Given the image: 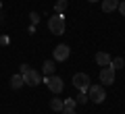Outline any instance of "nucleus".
<instances>
[{
  "label": "nucleus",
  "mask_w": 125,
  "mask_h": 114,
  "mask_svg": "<svg viewBox=\"0 0 125 114\" xmlns=\"http://www.w3.org/2000/svg\"><path fill=\"white\" fill-rule=\"evenodd\" d=\"M69 46H65V44H58L56 48H54V60L56 62H62V60H67L69 58Z\"/></svg>",
  "instance_id": "nucleus-7"
},
{
  "label": "nucleus",
  "mask_w": 125,
  "mask_h": 114,
  "mask_svg": "<svg viewBox=\"0 0 125 114\" xmlns=\"http://www.w3.org/2000/svg\"><path fill=\"white\" fill-rule=\"evenodd\" d=\"M96 62H98L100 66H108L111 64V56H108L106 52H98L96 54Z\"/></svg>",
  "instance_id": "nucleus-9"
},
{
  "label": "nucleus",
  "mask_w": 125,
  "mask_h": 114,
  "mask_svg": "<svg viewBox=\"0 0 125 114\" xmlns=\"http://www.w3.org/2000/svg\"><path fill=\"white\" fill-rule=\"evenodd\" d=\"M2 21H4V15H2V13H0V23H2Z\"/></svg>",
  "instance_id": "nucleus-19"
},
{
  "label": "nucleus",
  "mask_w": 125,
  "mask_h": 114,
  "mask_svg": "<svg viewBox=\"0 0 125 114\" xmlns=\"http://www.w3.org/2000/svg\"><path fill=\"white\" fill-rule=\"evenodd\" d=\"M48 29L52 31L54 35H61L65 31V17L62 15H54V17L48 19Z\"/></svg>",
  "instance_id": "nucleus-1"
},
{
  "label": "nucleus",
  "mask_w": 125,
  "mask_h": 114,
  "mask_svg": "<svg viewBox=\"0 0 125 114\" xmlns=\"http://www.w3.org/2000/svg\"><path fill=\"white\" fill-rule=\"evenodd\" d=\"M0 9H2V2H0Z\"/></svg>",
  "instance_id": "nucleus-21"
},
{
  "label": "nucleus",
  "mask_w": 125,
  "mask_h": 114,
  "mask_svg": "<svg viewBox=\"0 0 125 114\" xmlns=\"http://www.w3.org/2000/svg\"><path fill=\"white\" fill-rule=\"evenodd\" d=\"M46 83H48V89L52 93H61L62 91V79H61V77H56V75L46 77Z\"/></svg>",
  "instance_id": "nucleus-4"
},
{
  "label": "nucleus",
  "mask_w": 125,
  "mask_h": 114,
  "mask_svg": "<svg viewBox=\"0 0 125 114\" xmlns=\"http://www.w3.org/2000/svg\"><path fill=\"white\" fill-rule=\"evenodd\" d=\"M111 66L113 69H123V58H111Z\"/></svg>",
  "instance_id": "nucleus-13"
},
{
  "label": "nucleus",
  "mask_w": 125,
  "mask_h": 114,
  "mask_svg": "<svg viewBox=\"0 0 125 114\" xmlns=\"http://www.w3.org/2000/svg\"><path fill=\"white\" fill-rule=\"evenodd\" d=\"M88 2H98V0H88Z\"/></svg>",
  "instance_id": "nucleus-20"
},
{
  "label": "nucleus",
  "mask_w": 125,
  "mask_h": 114,
  "mask_svg": "<svg viewBox=\"0 0 125 114\" xmlns=\"http://www.w3.org/2000/svg\"><path fill=\"white\" fill-rule=\"evenodd\" d=\"M23 81H25V85H38L40 83V75H38V70H33V69H27L25 73H23Z\"/></svg>",
  "instance_id": "nucleus-6"
},
{
  "label": "nucleus",
  "mask_w": 125,
  "mask_h": 114,
  "mask_svg": "<svg viewBox=\"0 0 125 114\" xmlns=\"http://www.w3.org/2000/svg\"><path fill=\"white\" fill-rule=\"evenodd\" d=\"M21 85H25L23 75H13V77H10V87L13 89H21Z\"/></svg>",
  "instance_id": "nucleus-10"
},
{
  "label": "nucleus",
  "mask_w": 125,
  "mask_h": 114,
  "mask_svg": "<svg viewBox=\"0 0 125 114\" xmlns=\"http://www.w3.org/2000/svg\"><path fill=\"white\" fill-rule=\"evenodd\" d=\"M62 104H65V108H71V110H75V104H77V102L69 97V100H62Z\"/></svg>",
  "instance_id": "nucleus-15"
},
{
  "label": "nucleus",
  "mask_w": 125,
  "mask_h": 114,
  "mask_svg": "<svg viewBox=\"0 0 125 114\" xmlns=\"http://www.w3.org/2000/svg\"><path fill=\"white\" fill-rule=\"evenodd\" d=\"M73 85H75L79 91H88V87H90V77L85 73H75L73 75Z\"/></svg>",
  "instance_id": "nucleus-3"
},
{
  "label": "nucleus",
  "mask_w": 125,
  "mask_h": 114,
  "mask_svg": "<svg viewBox=\"0 0 125 114\" xmlns=\"http://www.w3.org/2000/svg\"><path fill=\"white\" fill-rule=\"evenodd\" d=\"M61 114H75V110H71V108H62Z\"/></svg>",
  "instance_id": "nucleus-17"
},
{
  "label": "nucleus",
  "mask_w": 125,
  "mask_h": 114,
  "mask_svg": "<svg viewBox=\"0 0 125 114\" xmlns=\"http://www.w3.org/2000/svg\"><path fill=\"white\" fill-rule=\"evenodd\" d=\"M65 9H67V0H58V2H56V13L62 15V13H65Z\"/></svg>",
  "instance_id": "nucleus-14"
},
{
  "label": "nucleus",
  "mask_w": 125,
  "mask_h": 114,
  "mask_svg": "<svg viewBox=\"0 0 125 114\" xmlns=\"http://www.w3.org/2000/svg\"><path fill=\"white\" fill-rule=\"evenodd\" d=\"M50 108H52L54 112H61V110L65 108V104H62V100H56V97H52V100H50Z\"/></svg>",
  "instance_id": "nucleus-12"
},
{
  "label": "nucleus",
  "mask_w": 125,
  "mask_h": 114,
  "mask_svg": "<svg viewBox=\"0 0 125 114\" xmlns=\"http://www.w3.org/2000/svg\"><path fill=\"white\" fill-rule=\"evenodd\" d=\"M117 6H119L117 0H102V10L104 13H113V10H117Z\"/></svg>",
  "instance_id": "nucleus-8"
},
{
  "label": "nucleus",
  "mask_w": 125,
  "mask_h": 114,
  "mask_svg": "<svg viewBox=\"0 0 125 114\" xmlns=\"http://www.w3.org/2000/svg\"><path fill=\"white\" fill-rule=\"evenodd\" d=\"M88 91H90V100H92L94 104H100V102L106 100V91H104L102 85H90Z\"/></svg>",
  "instance_id": "nucleus-2"
},
{
  "label": "nucleus",
  "mask_w": 125,
  "mask_h": 114,
  "mask_svg": "<svg viewBox=\"0 0 125 114\" xmlns=\"http://www.w3.org/2000/svg\"><path fill=\"white\" fill-rule=\"evenodd\" d=\"M42 70H44V75H46V77L54 75V60H46L44 64H42Z\"/></svg>",
  "instance_id": "nucleus-11"
},
{
  "label": "nucleus",
  "mask_w": 125,
  "mask_h": 114,
  "mask_svg": "<svg viewBox=\"0 0 125 114\" xmlns=\"http://www.w3.org/2000/svg\"><path fill=\"white\" fill-rule=\"evenodd\" d=\"M117 9H119V13H121V15H123V17H125V2H121V4H119V6H117Z\"/></svg>",
  "instance_id": "nucleus-18"
},
{
  "label": "nucleus",
  "mask_w": 125,
  "mask_h": 114,
  "mask_svg": "<svg viewBox=\"0 0 125 114\" xmlns=\"http://www.w3.org/2000/svg\"><path fill=\"white\" fill-rule=\"evenodd\" d=\"M75 102H79V104H85V102H88V96H85V93L81 91V93H79V97H77Z\"/></svg>",
  "instance_id": "nucleus-16"
},
{
  "label": "nucleus",
  "mask_w": 125,
  "mask_h": 114,
  "mask_svg": "<svg viewBox=\"0 0 125 114\" xmlns=\"http://www.w3.org/2000/svg\"><path fill=\"white\" fill-rule=\"evenodd\" d=\"M100 81H102L104 85L115 83V69H113L111 64H108V66H104V69L100 70Z\"/></svg>",
  "instance_id": "nucleus-5"
}]
</instances>
